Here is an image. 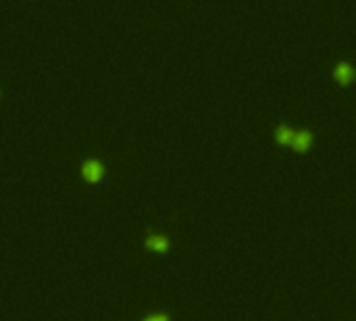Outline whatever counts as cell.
<instances>
[{"label": "cell", "instance_id": "1", "mask_svg": "<svg viewBox=\"0 0 356 321\" xmlns=\"http://www.w3.org/2000/svg\"><path fill=\"white\" fill-rule=\"evenodd\" d=\"M102 165L100 163H96V160H90V163H85L83 165V177L87 179V181H98L100 177H102Z\"/></svg>", "mask_w": 356, "mask_h": 321}, {"label": "cell", "instance_id": "2", "mask_svg": "<svg viewBox=\"0 0 356 321\" xmlns=\"http://www.w3.org/2000/svg\"><path fill=\"white\" fill-rule=\"evenodd\" d=\"M310 142H313V136H310L308 131H300V133H296L294 138H292V148H296L298 152H304V150H308V146H310Z\"/></svg>", "mask_w": 356, "mask_h": 321}, {"label": "cell", "instance_id": "3", "mask_svg": "<svg viewBox=\"0 0 356 321\" xmlns=\"http://www.w3.org/2000/svg\"><path fill=\"white\" fill-rule=\"evenodd\" d=\"M352 77H354V71H352V67H350L348 63L338 65V69H336V79H338L342 86L350 84V82H352Z\"/></svg>", "mask_w": 356, "mask_h": 321}, {"label": "cell", "instance_id": "4", "mask_svg": "<svg viewBox=\"0 0 356 321\" xmlns=\"http://www.w3.org/2000/svg\"><path fill=\"white\" fill-rule=\"evenodd\" d=\"M292 138H294V133H292V129H290V127L281 125V127L277 129V140H279V144H283V146H290V144H292Z\"/></svg>", "mask_w": 356, "mask_h": 321}, {"label": "cell", "instance_id": "5", "mask_svg": "<svg viewBox=\"0 0 356 321\" xmlns=\"http://www.w3.org/2000/svg\"><path fill=\"white\" fill-rule=\"evenodd\" d=\"M148 248H152V250H167V238H163V236L150 238L148 240Z\"/></svg>", "mask_w": 356, "mask_h": 321}, {"label": "cell", "instance_id": "6", "mask_svg": "<svg viewBox=\"0 0 356 321\" xmlns=\"http://www.w3.org/2000/svg\"><path fill=\"white\" fill-rule=\"evenodd\" d=\"M146 321H169L165 315H152V317H148Z\"/></svg>", "mask_w": 356, "mask_h": 321}]
</instances>
